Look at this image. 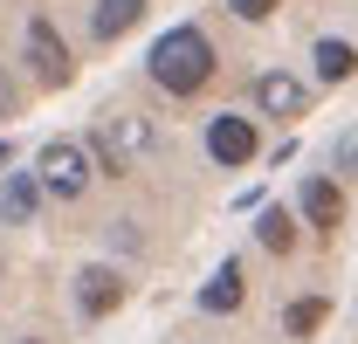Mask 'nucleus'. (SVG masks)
<instances>
[{"label":"nucleus","mask_w":358,"mask_h":344,"mask_svg":"<svg viewBox=\"0 0 358 344\" xmlns=\"http://www.w3.org/2000/svg\"><path fill=\"white\" fill-rule=\"evenodd\" d=\"M207 152H214L221 166H248V159H255V124H248V117H214V124H207Z\"/></svg>","instance_id":"obj_7"},{"label":"nucleus","mask_w":358,"mask_h":344,"mask_svg":"<svg viewBox=\"0 0 358 344\" xmlns=\"http://www.w3.org/2000/svg\"><path fill=\"white\" fill-rule=\"evenodd\" d=\"M145 21V0H96V14H90V28L103 35V42H117L124 28H138Z\"/></svg>","instance_id":"obj_9"},{"label":"nucleus","mask_w":358,"mask_h":344,"mask_svg":"<svg viewBox=\"0 0 358 344\" xmlns=\"http://www.w3.org/2000/svg\"><path fill=\"white\" fill-rule=\"evenodd\" d=\"M207 76H214V42L200 28H173V35L152 42V83L159 89L193 96V89H207Z\"/></svg>","instance_id":"obj_1"},{"label":"nucleus","mask_w":358,"mask_h":344,"mask_svg":"<svg viewBox=\"0 0 358 344\" xmlns=\"http://www.w3.org/2000/svg\"><path fill=\"white\" fill-rule=\"evenodd\" d=\"M152 145H159V131H152V117H138V110H110L96 124V138H90V152H96L103 172H131L138 159H152Z\"/></svg>","instance_id":"obj_2"},{"label":"nucleus","mask_w":358,"mask_h":344,"mask_svg":"<svg viewBox=\"0 0 358 344\" xmlns=\"http://www.w3.org/2000/svg\"><path fill=\"white\" fill-rule=\"evenodd\" d=\"M35 207H42V179L14 172V179H7V193H0V220H7V227H28Z\"/></svg>","instance_id":"obj_8"},{"label":"nucleus","mask_w":358,"mask_h":344,"mask_svg":"<svg viewBox=\"0 0 358 344\" xmlns=\"http://www.w3.org/2000/svg\"><path fill=\"white\" fill-rule=\"evenodd\" d=\"M76 303H83V317H110L124 303V275L110 261H90L83 275H76Z\"/></svg>","instance_id":"obj_6"},{"label":"nucleus","mask_w":358,"mask_h":344,"mask_svg":"<svg viewBox=\"0 0 358 344\" xmlns=\"http://www.w3.org/2000/svg\"><path fill=\"white\" fill-rule=\"evenodd\" d=\"M255 234H262V248H275V255H282V248L296 241V227H289V214H282V207H268V214H262V227H255Z\"/></svg>","instance_id":"obj_13"},{"label":"nucleus","mask_w":358,"mask_h":344,"mask_svg":"<svg viewBox=\"0 0 358 344\" xmlns=\"http://www.w3.org/2000/svg\"><path fill=\"white\" fill-rule=\"evenodd\" d=\"M42 193H55V200H83L90 179H96V152H90L83 138H55V145H42Z\"/></svg>","instance_id":"obj_3"},{"label":"nucleus","mask_w":358,"mask_h":344,"mask_svg":"<svg viewBox=\"0 0 358 344\" xmlns=\"http://www.w3.org/2000/svg\"><path fill=\"white\" fill-rule=\"evenodd\" d=\"M317 324H324V303H296V310H289V331H296V338H310V331H317Z\"/></svg>","instance_id":"obj_14"},{"label":"nucleus","mask_w":358,"mask_h":344,"mask_svg":"<svg viewBox=\"0 0 358 344\" xmlns=\"http://www.w3.org/2000/svg\"><path fill=\"white\" fill-rule=\"evenodd\" d=\"M21 48H28V69L42 76V83H69V48H62V35H55V21H28V35H21Z\"/></svg>","instance_id":"obj_4"},{"label":"nucleus","mask_w":358,"mask_h":344,"mask_svg":"<svg viewBox=\"0 0 358 344\" xmlns=\"http://www.w3.org/2000/svg\"><path fill=\"white\" fill-rule=\"evenodd\" d=\"M7 110H14V96H7V83H0V117H7Z\"/></svg>","instance_id":"obj_16"},{"label":"nucleus","mask_w":358,"mask_h":344,"mask_svg":"<svg viewBox=\"0 0 358 344\" xmlns=\"http://www.w3.org/2000/svg\"><path fill=\"white\" fill-rule=\"evenodd\" d=\"M338 214H345L338 186H331V179H310V186H303V220H310V227H338Z\"/></svg>","instance_id":"obj_10"},{"label":"nucleus","mask_w":358,"mask_h":344,"mask_svg":"<svg viewBox=\"0 0 358 344\" xmlns=\"http://www.w3.org/2000/svg\"><path fill=\"white\" fill-rule=\"evenodd\" d=\"M352 69H358L352 42H317V76H324V83H345Z\"/></svg>","instance_id":"obj_12"},{"label":"nucleus","mask_w":358,"mask_h":344,"mask_svg":"<svg viewBox=\"0 0 358 344\" xmlns=\"http://www.w3.org/2000/svg\"><path fill=\"white\" fill-rule=\"evenodd\" d=\"M200 310H214V317H221V310H241V268H234V261L214 268V282L200 289Z\"/></svg>","instance_id":"obj_11"},{"label":"nucleus","mask_w":358,"mask_h":344,"mask_svg":"<svg viewBox=\"0 0 358 344\" xmlns=\"http://www.w3.org/2000/svg\"><path fill=\"white\" fill-rule=\"evenodd\" d=\"M255 110L262 117H303L310 110V89L296 76H282V69H268V76H255Z\"/></svg>","instance_id":"obj_5"},{"label":"nucleus","mask_w":358,"mask_h":344,"mask_svg":"<svg viewBox=\"0 0 358 344\" xmlns=\"http://www.w3.org/2000/svg\"><path fill=\"white\" fill-rule=\"evenodd\" d=\"M227 7H234L241 21H268V14H275V0H227Z\"/></svg>","instance_id":"obj_15"}]
</instances>
